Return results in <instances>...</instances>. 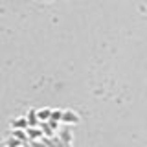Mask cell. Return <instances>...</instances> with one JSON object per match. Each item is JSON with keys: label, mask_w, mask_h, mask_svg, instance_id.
<instances>
[]
</instances>
